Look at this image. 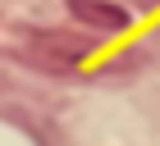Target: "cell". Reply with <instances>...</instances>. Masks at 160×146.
Segmentation results:
<instances>
[{
  "label": "cell",
  "mask_w": 160,
  "mask_h": 146,
  "mask_svg": "<svg viewBox=\"0 0 160 146\" xmlns=\"http://www.w3.org/2000/svg\"><path fill=\"white\" fill-rule=\"evenodd\" d=\"M69 14L82 18V23H92V27H101V32H128L133 27L128 9L110 5V0H69Z\"/></svg>",
  "instance_id": "obj_2"
},
{
  "label": "cell",
  "mask_w": 160,
  "mask_h": 146,
  "mask_svg": "<svg viewBox=\"0 0 160 146\" xmlns=\"http://www.w3.org/2000/svg\"><path fill=\"white\" fill-rule=\"evenodd\" d=\"M128 5H137V9H160V0H128Z\"/></svg>",
  "instance_id": "obj_3"
},
{
  "label": "cell",
  "mask_w": 160,
  "mask_h": 146,
  "mask_svg": "<svg viewBox=\"0 0 160 146\" xmlns=\"http://www.w3.org/2000/svg\"><path fill=\"white\" fill-rule=\"evenodd\" d=\"M18 50H23V60L41 64V69H78L101 46L92 36H73V32H23Z\"/></svg>",
  "instance_id": "obj_1"
}]
</instances>
